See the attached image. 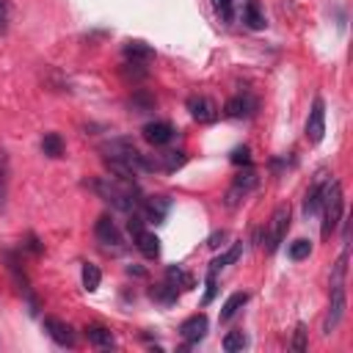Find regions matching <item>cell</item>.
<instances>
[{"label":"cell","instance_id":"1","mask_svg":"<svg viewBox=\"0 0 353 353\" xmlns=\"http://www.w3.org/2000/svg\"><path fill=\"white\" fill-rule=\"evenodd\" d=\"M94 193L108 201L110 207L121 210V212H130L138 207V188L132 179H119V176H99L91 182Z\"/></svg>","mask_w":353,"mask_h":353},{"label":"cell","instance_id":"2","mask_svg":"<svg viewBox=\"0 0 353 353\" xmlns=\"http://www.w3.org/2000/svg\"><path fill=\"white\" fill-rule=\"evenodd\" d=\"M320 218H323V223H320V234L328 240V237L336 232V226L342 223V218H345L342 185H339L336 179L323 182V196H320Z\"/></svg>","mask_w":353,"mask_h":353},{"label":"cell","instance_id":"3","mask_svg":"<svg viewBox=\"0 0 353 353\" xmlns=\"http://www.w3.org/2000/svg\"><path fill=\"white\" fill-rule=\"evenodd\" d=\"M290 218H292V210L290 204H279L268 221V232H265V251L268 254H276L279 245L284 243L287 232H290Z\"/></svg>","mask_w":353,"mask_h":353},{"label":"cell","instance_id":"4","mask_svg":"<svg viewBox=\"0 0 353 353\" xmlns=\"http://www.w3.org/2000/svg\"><path fill=\"white\" fill-rule=\"evenodd\" d=\"M259 185V176H256V171L254 168H245V171H240L234 179H232V185H229V190H226V207L229 210H234L254 188Z\"/></svg>","mask_w":353,"mask_h":353},{"label":"cell","instance_id":"5","mask_svg":"<svg viewBox=\"0 0 353 353\" xmlns=\"http://www.w3.org/2000/svg\"><path fill=\"white\" fill-rule=\"evenodd\" d=\"M345 306H347V298H345V284H334L331 287V298H328V312H325V320H323V331L325 334H334L345 317Z\"/></svg>","mask_w":353,"mask_h":353},{"label":"cell","instance_id":"6","mask_svg":"<svg viewBox=\"0 0 353 353\" xmlns=\"http://www.w3.org/2000/svg\"><path fill=\"white\" fill-rule=\"evenodd\" d=\"M325 135V102L317 97L312 102V110H309V119H306V141L309 143H320Z\"/></svg>","mask_w":353,"mask_h":353},{"label":"cell","instance_id":"7","mask_svg":"<svg viewBox=\"0 0 353 353\" xmlns=\"http://www.w3.org/2000/svg\"><path fill=\"white\" fill-rule=\"evenodd\" d=\"M41 325H44L47 336H50L58 347H74L77 336H74V331H72V325H69V323H63V320H58V317H44V320H41Z\"/></svg>","mask_w":353,"mask_h":353},{"label":"cell","instance_id":"8","mask_svg":"<svg viewBox=\"0 0 353 353\" xmlns=\"http://www.w3.org/2000/svg\"><path fill=\"white\" fill-rule=\"evenodd\" d=\"M188 110H190V116H193L196 121H201V124H210V121L218 119V105H215L210 97H204V94L188 97Z\"/></svg>","mask_w":353,"mask_h":353},{"label":"cell","instance_id":"9","mask_svg":"<svg viewBox=\"0 0 353 353\" xmlns=\"http://www.w3.org/2000/svg\"><path fill=\"white\" fill-rule=\"evenodd\" d=\"M223 113L232 116V119H251L256 113V99L251 94H234V97L226 99Z\"/></svg>","mask_w":353,"mask_h":353},{"label":"cell","instance_id":"10","mask_svg":"<svg viewBox=\"0 0 353 353\" xmlns=\"http://www.w3.org/2000/svg\"><path fill=\"white\" fill-rule=\"evenodd\" d=\"M204 334H207V314H204V312L190 314V317L182 320V325H179V336L185 339V345H196V342H201Z\"/></svg>","mask_w":353,"mask_h":353},{"label":"cell","instance_id":"11","mask_svg":"<svg viewBox=\"0 0 353 353\" xmlns=\"http://www.w3.org/2000/svg\"><path fill=\"white\" fill-rule=\"evenodd\" d=\"M94 234H97V240H99L102 245H113V248L121 245V232L116 229V223H113L110 215L97 218V223H94Z\"/></svg>","mask_w":353,"mask_h":353},{"label":"cell","instance_id":"12","mask_svg":"<svg viewBox=\"0 0 353 353\" xmlns=\"http://www.w3.org/2000/svg\"><path fill=\"white\" fill-rule=\"evenodd\" d=\"M174 135H176V130H174L168 121H149V124L143 127V138H146L152 146H165Z\"/></svg>","mask_w":353,"mask_h":353},{"label":"cell","instance_id":"13","mask_svg":"<svg viewBox=\"0 0 353 353\" xmlns=\"http://www.w3.org/2000/svg\"><path fill=\"white\" fill-rule=\"evenodd\" d=\"M135 237V248L146 256V259H154V256H160V237L154 234V232H146V229H141L138 234H132Z\"/></svg>","mask_w":353,"mask_h":353},{"label":"cell","instance_id":"14","mask_svg":"<svg viewBox=\"0 0 353 353\" xmlns=\"http://www.w3.org/2000/svg\"><path fill=\"white\" fill-rule=\"evenodd\" d=\"M168 207H171V201H168L165 196L146 199V201H143V218H146V221H154V223H163V218H165Z\"/></svg>","mask_w":353,"mask_h":353},{"label":"cell","instance_id":"15","mask_svg":"<svg viewBox=\"0 0 353 353\" xmlns=\"http://www.w3.org/2000/svg\"><path fill=\"white\" fill-rule=\"evenodd\" d=\"M8 188H11V160L8 152L0 146V212L8 204Z\"/></svg>","mask_w":353,"mask_h":353},{"label":"cell","instance_id":"16","mask_svg":"<svg viewBox=\"0 0 353 353\" xmlns=\"http://www.w3.org/2000/svg\"><path fill=\"white\" fill-rule=\"evenodd\" d=\"M85 339H88L94 347H99V350H110V347L116 345L110 328H105V325H88V328H85Z\"/></svg>","mask_w":353,"mask_h":353},{"label":"cell","instance_id":"17","mask_svg":"<svg viewBox=\"0 0 353 353\" xmlns=\"http://www.w3.org/2000/svg\"><path fill=\"white\" fill-rule=\"evenodd\" d=\"M124 55H127V61H135V63H149L152 58H154V50L146 44V41H127L124 44Z\"/></svg>","mask_w":353,"mask_h":353},{"label":"cell","instance_id":"18","mask_svg":"<svg viewBox=\"0 0 353 353\" xmlns=\"http://www.w3.org/2000/svg\"><path fill=\"white\" fill-rule=\"evenodd\" d=\"M248 303V292H232L226 301H223V306H221V314H218V320L221 323H229L243 306Z\"/></svg>","mask_w":353,"mask_h":353},{"label":"cell","instance_id":"19","mask_svg":"<svg viewBox=\"0 0 353 353\" xmlns=\"http://www.w3.org/2000/svg\"><path fill=\"white\" fill-rule=\"evenodd\" d=\"M320 196H323V179H317V182L306 190V196H303V215H306V218L320 212Z\"/></svg>","mask_w":353,"mask_h":353},{"label":"cell","instance_id":"20","mask_svg":"<svg viewBox=\"0 0 353 353\" xmlns=\"http://www.w3.org/2000/svg\"><path fill=\"white\" fill-rule=\"evenodd\" d=\"M240 254H243V243H232L223 254H218L212 262H210V270L212 273H218L221 268H226V265H232V262H237L240 259Z\"/></svg>","mask_w":353,"mask_h":353},{"label":"cell","instance_id":"21","mask_svg":"<svg viewBox=\"0 0 353 353\" xmlns=\"http://www.w3.org/2000/svg\"><path fill=\"white\" fill-rule=\"evenodd\" d=\"M63 138L58 135V132H44V138H41V152L47 154V157H61L63 154Z\"/></svg>","mask_w":353,"mask_h":353},{"label":"cell","instance_id":"22","mask_svg":"<svg viewBox=\"0 0 353 353\" xmlns=\"http://www.w3.org/2000/svg\"><path fill=\"white\" fill-rule=\"evenodd\" d=\"M243 22H245L248 28H254V30L265 28V17H262V11H259V3H256V0H248V3H245V11H243Z\"/></svg>","mask_w":353,"mask_h":353},{"label":"cell","instance_id":"23","mask_svg":"<svg viewBox=\"0 0 353 353\" xmlns=\"http://www.w3.org/2000/svg\"><path fill=\"white\" fill-rule=\"evenodd\" d=\"M80 279H83V287H85L88 292H94V290H99L102 273H99V268H97V265L85 262V265H83V273H80Z\"/></svg>","mask_w":353,"mask_h":353},{"label":"cell","instance_id":"24","mask_svg":"<svg viewBox=\"0 0 353 353\" xmlns=\"http://www.w3.org/2000/svg\"><path fill=\"white\" fill-rule=\"evenodd\" d=\"M165 281L174 284V287H182V290H190L193 287V276H188L182 268H168L165 270Z\"/></svg>","mask_w":353,"mask_h":353},{"label":"cell","instance_id":"25","mask_svg":"<svg viewBox=\"0 0 353 353\" xmlns=\"http://www.w3.org/2000/svg\"><path fill=\"white\" fill-rule=\"evenodd\" d=\"M152 298L168 306V303H174V301H176V287H174V284H168V281H163V284L152 287Z\"/></svg>","mask_w":353,"mask_h":353},{"label":"cell","instance_id":"26","mask_svg":"<svg viewBox=\"0 0 353 353\" xmlns=\"http://www.w3.org/2000/svg\"><path fill=\"white\" fill-rule=\"evenodd\" d=\"M221 345H223V350H226V353H234V350H243V347L248 345V336H245L243 331H229V334L223 336V342H221Z\"/></svg>","mask_w":353,"mask_h":353},{"label":"cell","instance_id":"27","mask_svg":"<svg viewBox=\"0 0 353 353\" xmlns=\"http://www.w3.org/2000/svg\"><path fill=\"white\" fill-rule=\"evenodd\" d=\"M309 328H306V323H298L295 325V334H292V342H290V347L295 350V353H303L306 347H309Z\"/></svg>","mask_w":353,"mask_h":353},{"label":"cell","instance_id":"28","mask_svg":"<svg viewBox=\"0 0 353 353\" xmlns=\"http://www.w3.org/2000/svg\"><path fill=\"white\" fill-rule=\"evenodd\" d=\"M212 8H215L221 22H232L234 19V0H212Z\"/></svg>","mask_w":353,"mask_h":353},{"label":"cell","instance_id":"29","mask_svg":"<svg viewBox=\"0 0 353 353\" xmlns=\"http://www.w3.org/2000/svg\"><path fill=\"white\" fill-rule=\"evenodd\" d=\"M312 254V243L309 240H295V243H290V259H295V262H301V259H306Z\"/></svg>","mask_w":353,"mask_h":353},{"label":"cell","instance_id":"30","mask_svg":"<svg viewBox=\"0 0 353 353\" xmlns=\"http://www.w3.org/2000/svg\"><path fill=\"white\" fill-rule=\"evenodd\" d=\"M130 108H132L135 113H143V110H152V108H154V99H152V97H146L143 91H138V94H132Z\"/></svg>","mask_w":353,"mask_h":353},{"label":"cell","instance_id":"31","mask_svg":"<svg viewBox=\"0 0 353 353\" xmlns=\"http://www.w3.org/2000/svg\"><path fill=\"white\" fill-rule=\"evenodd\" d=\"M229 160L234 165H251V149L248 146H234L232 154H229Z\"/></svg>","mask_w":353,"mask_h":353},{"label":"cell","instance_id":"32","mask_svg":"<svg viewBox=\"0 0 353 353\" xmlns=\"http://www.w3.org/2000/svg\"><path fill=\"white\" fill-rule=\"evenodd\" d=\"M8 22H11V6L8 0H0V36L8 30Z\"/></svg>","mask_w":353,"mask_h":353},{"label":"cell","instance_id":"33","mask_svg":"<svg viewBox=\"0 0 353 353\" xmlns=\"http://www.w3.org/2000/svg\"><path fill=\"white\" fill-rule=\"evenodd\" d=\"M215 276H218V273L207 270V292H204V306H207V303H212V298H215Z\"/></svg>","mask_w":353,"mask_h":353},{"label":"cell","instance_id":"34","mask_svg":"<svg viewBox=\"0 0 353 353\" xmlns=\"http://www.w3.org/2000/svg\"><path fill=\"white\" fill-rule=\"evenodd\" d=\"M223 240H226V232L221 229V232H212V234L207 237V245H210V248H218V245H223Z\"/></svg>","mask_w":353,"mask_h":353}]
</instances>
